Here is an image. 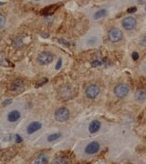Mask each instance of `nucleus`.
Wrapping results in <instances>:
<instances>
[{
	"label": "nucleus",
	"mask_w": 146,
	"mask_h": 164,
	"mask_svg": "<svg viewBox=\"0 0 146 164\" xmlns=\"http://www.w3.org/2000/svg\"><path fill=\"white\" fill-rule=\"evenodd\" d=\"M123 37V34L122 32V30L117 28H112L110 29L109 33H108V39L112 43H117L120 41Z\"/></svg>",
	"instance_id": "obj_3"
},
{
	"label": "nucleus",
	"mask_w": 146,
	"mask_h": 164,
	"mask_svg": "<svg viewBox=\"0 0 146 164\" xmlns=\"http://www.w3.org/2000/svg\"><path fill=\"white\" fill-rule=\"evenodd\" d=\"M129 91H130V87L124 83H120L117 85L115 87V89H114V94H115V96L120 99H122L128 95Z\"/></svg>",
	"instance_id": "obj_4"
},
{
	"label": "nucleus",
	"mask_w": 146,
	"mask_h": 164,
	"mask_svg": "<svg viewBox=\"0 0 146 164\" xmlns=\"http://www.w3.org/2000/svg\"><path fill=\"white\" fill-rule=\"evenodd\" d=\"M48 162V158L47 154L45 153H41L40 155H39V157H37L35 161V163H37V164H46Z\"/></svg>",
	"instance_id": "obj_14"
},
{
	"label": "nucleus",
	"mask_w": 146,
	"mask_h": 164,
	"mask_svg": "<svg viewBox=\"0 0 146 164\" xmlns=\"http://www.w3.org/2000/svg\"><path fill=\"white\" fill-rule=\"evenodd\" d=\"M131 58L133 59V60H137L138 59H139V54L137 53V52H132V54H131Z\"/></svg>",
	"instance_id": "obj_26"
},
{
	"label": "nucleus",
	"mask_w": 146,
	"mask_h": 164,
	"mask_svg": "<svg viewBox=\"0 0 146 164\" xmlns=\"http://www.w3.org/2000/svg\"><path fill=\"white\" fill-rule=\"evenodd\" d=\"M21 117V113L15 110H11L8 114V121L9 122H12V123H14V122H17L18 119H20Z\"/></svg>",
	"instance_id": "obj_11"
},
{
	"label": "nucleus",
	"mask_w": 146,
	"mask_h": 164,
	"mask_svg": "<svg viewBox=\"0 0 146 164\" xmlns=\"http://www.w3.org/2000/svg\"><path fill=\"white\" fill-rule=\"evenodd\" d=\"M6 23V18L3 15H0V28H3Z\"/></svg>",
	"instance_id": "obj_20"
},
{
	"label": "nucleus",
	"mask_w": 146,
	"mask_h": 164,
	"mask_svg": "<svg viewBox=\"0 0 146 164\" xmlns=\"http://www.w3.org/2000/svg\"><path fill=\"white\" fill-rule=\"evenodd\" d=\"M58 42L60 43L61 45L66 46V47H69V46H71V43H69V41H67V40H65V39H58Z\"/></svg>",
	"instance_id": "obj_19"
},
{
	"label": "nucleus",
	"mask_w": 146,
	"mask_h": 164,
	"mask_svg": "<svg viewBox=\"0 0 146 164\" xmlns=\"http://www.w3.org/2000/svg\"><path fill=\"white\" fill-rule=\"evenodd\" d=\"M140 3L143 4V0H140Z\"/></svg>",
	"instance_id": "obj_29"
},
{
	"label": "nucleus",
	"mask_w": 146,
	"mask_h": 164,
	"mask_svg": "<svg viewBox=\"0 0 146 164\" xmlns=\"http://www.w3.org/2000/svg\"><path fill=\"white\" fill-rule=\"evenodd\" d=\"M136 10H137V8H135V7H132V8H128V10H127V12H128V13H134V12H136Z\"/></svg>",
	"instance_id": "obj_27"
},
{
	"label": "nucleus",
	"mask_w": 146,
	"mask_h": 164,
	"mask_svg": "<svg viewBox=\"0 0 146 164\" xmlns=\"http://www.w3.org/2000/svg\"><path fill=\"white\" fill-rule=\"evenodd\" d=\"M35 1H39V0H35Z\"/></svg>",
	"instance_id": "obj_31"
},
{
	"label": "nucleus",
	"mask_w": 146,
	"mask_h": 164,
	"mask_svg": "<svg viewBox=\"0 0 146 164\" xmlns=\"http://www.w3.org/2000/svg\"><path fill=\"white\" fill-rule=\"evenodd\" d=\"M100 149V144L98 141H91V142H90L86 146V148H85V153L90 154V155L98 153Z\"/></svg>",
	"instance_id": "obj_7"
},
{
	"label": "nucleus",
	"mask_w": 146,
	"mask_h": 164,
	"mask_svg": "<svg viewBox=\"0 0 146 164\" xmlns=\"http://www.w3.org/2000/svg\"><path fill=\"white\" fill-rule=\"evenodd\" d=\"M60 137H61V133H60V132H57V133H52V134H50V135L48 137V141H49V142L55 141H57V140H59Z\"/></svg>",
	"instance_id": "obj_16"
},
{
	"label": "nucleus",
	"mask_w": 146,
	"mask_h": 164,
	"mask_svg": "<svg viewBox=\"0 0 146 164\" xmlns=\"http://www.w3.org/2000/svg\"><path fill=\"white\" fill-rule=\"evenodd\" d=\"M107 10L106 9H100V10H98L96 13L94 14V16H93V18L94 19H100V18H101V17H106L107 16Z\"/></svg>",
	"instance_id": "obj_15"
},
{
	"label": "nucleus",
	"mask_w": 146,
	"mask_h": 164,
	"mask_svg": "<svg viewBox=\"0 0 146 164\" xmlns=\"http://www.w3.org/2000/svg\"><path fill=\"white\" fill-rule=\"evenodd\" d=\"M42 128V124L39 121H33L28 125L27 127V132L28 134H33L36 131L39 130Z\"/></svg>",
	"instance_id": "obj_8"
},
{
	"label": "nucleus",
	"mask_w": 146,
	"mask_h": 164,
	"mask_svg": "<svg viewBox=\"0 0 146 164\" xmlns=\"http://www.w3.org/2000/svg\"><path fill=\"white\" fill-rule=\"evenodd\" d=\"M23 80L20 79H15L13 82L11 83L10 85V90L13 91V92H19L22 89H23Z\"/></svg>",
	"instance_id": "obj_9"
},
{
	"label": "nucleus",
	"mask_w": 146,
	"mask_h": 164,
	"mask_svg": "<svg viewBox=\"0 0 146 164\" xmlns=\"http://www.w3.org/2000/svg\"><path fill=\"white\" fill-rule=\"evenodd\" d=\"M54 59V55L52 53H50L48 51H43L41 52L39 56H37V62L39 64L42 65V66H46L50 64Z\"/></svg>",
	"instance_id": "obj_1"
},
{
	"label": "nucleus",
	"mask_w": 146,
	"mask_h": 164,
	"mask_svg": "<svg viewBox=\"0 0 146 164\" xmlns=\"http://www.w3.org/2000/svg\"><path fill=\"white\" fill-rule=\"evenodd\" d=\"M96 37H91V39H89L87 40V43L89 44V45H94L95 43H96Z\"/></svg>",
	"instance_id": "obj_22"
},
{
	"label": "nucleus",
	"mask_w": 146,
	"mask_h": 164,
	"mask_svg": "<svg viewBox=\"0 0 146 164\" xmlns=\"http://www.w3.org/2000/svg\"><path fill=\"white\" fill-rule=\"evenodd\" d=\"M54 163H59V164H65V163H68V160L66 159L65 157H61V156H58L56 157L54 161H53Z\"/></svg>",
	"instance_id": "obj_17"
},
{
	"label": "nucleus",
	"mask_w": 146,
	"mask_h": 164,
	"mask_svg": "<svg viewBox=\"0 0 146 164\" xmlns=\"http://www.w3.org/2000/svg\"><path fill=\"white\" fill-rule=\"evenodd\" d=\"M141 44H142V46L146 47V35L144 37H143V39L141 40Z\"/></svg>",
	"instance_id": "obj_28"
},
{
	"label": "nucleus",
	"mask_w": 146,
	"mask_h": 164,
	"mask_svg": "<svg viewBox=\"0 0 146 164\" xmlns=\"http://www.w3.org/2000/svg\"><path fill=\"white\" fill-rule=\"evenodd\" d=\"M122 27L124 29L126 30H131L133 28H135L136 25H137V21L133 17H127L122 20Z\"/></svg>",
	"instance_id": "obj_6"
},
{
	"label": "nucleus",
	"mask_w": 146,
	"mask_h": 164,
	"mask_svg": "<svg viewBox=\"0 0 146 164\" xmlns=\"http://www.w3.org/2000/svg\"><path fill=\"white\" fill-rule=\"evenodd\" d=\"M91 65L92 67H100V66H103V63H102V60L95 59V60L91 62Z\"/></svg>",
	"instance_id": "obj_18"
},
{
	"label": "nucleus",
	"mask_w": 146,
	"mask_h": 164,
	"mask_svg": "<svg viewBox=\"0 0 146 164\" xmlns=\"http://www.w3.org/2000/svg\"><path fill=\"white\" fill-rule=\"evenodd\" d=\"M61 65H62V59L60 58L58 60V63H57V65H56V69H60L61 68Z\"/></svg>",
	"instance_id": "obj_24"
},
{
	"label": "nucleus",
	"mask_w": 146,
	"mask_h": 164,
	"mask_svg": "<svg viewBox=\"0 0 146 164\" xmlns=\"http://www.w3.org/2000/svg\"><path fill=\"white\" fill-rule=\"evenodd\" d=\"M56 7H59L58 5H52V6H49V7H47L46 8H44L41 10L40 14L42 16H49V15H52L55 10L57 9Z\"/></svg>",
	"instance_id": "obj_13"
},
{
	"label": "nucleus",
	"mask_w": 146,
	"mask_h": 164,
	"mask_svg": "<svg viewBox=\"0 0 146 164\" xmlns=\"http://www.w3.org/2000/svg\"><path fill=\"white\" fill-rule=\"evenodd\" d=\"M12 101H13V100H12L11 99H6V100H4V101H3L2 105H3V106L9 105V104H11V103H12Z\"/></svg>",
	"instance_id": "obj_25"
},
{
	"label": "nucleus",
	"mask_w": 146,
	"mask_h": 164,
	"mask_svg": "<svg viewBox=\"0 0 146 164\" xmlns=\"http://www.w3.org/2000/svg\"><path fill=\"white\" fill-rule=\"evenodd\" d=\"M145 11H146V6H145Z\"/></svg>",
	"instance_id": "obj_30"
},
{
	"label": "nucleus",
	"mask_w": 146,
	"mask_h": 164,
	"mask_svg": "<svg viewBox=\"0 0 146 164\" xmlns=\"http://www.w3.org/2000/svg\"><path fill=\"white\" fill-rule=\"evenodd\" d=\"M47 82H48V79H41V81H40V82H39V83H37V84H36V88L42 87L44 84H46Z\"/></svg>",
	"instance_id": "obj_21"
},
{
	"label": "nucleus",
	"mask_w": 146,
	"mask_h": 164,
	"mask_svg": "<svg viewBox=\"0 0 146 164\" xmlns=\"http://www.w3.org/2000/svg\"><path fill=\"white\" fill-rule=\"evenodd\" d=\"M135 99L138 102H143L146 99V90L143 89L137 90L135 93Z\"/></svg>",
	"instance_id": "obj_12"
},
{
	"label": "nucleus",
	"mask_w": 146,
	"mask_h": 164,
	"mask_svg": "<svg viewBox=\"0 0 146 164\" xmlns=\"http://www.w3.org/2000/svg\"><path fill=\"white\" fill-rule=\"evenodd\" d=\"M100 92V90L99 86L95 85V84H91L87 87V89L85 90V93H86V96L87 98L91 99H94L98 97V95Z\"/></svg>",
	"instance_id": "obj_5"
},
{
	"label": "nucleus",
	"mask_w": 146,
	"mask_h": 164,
	"mask_svg": "<svg viewBox=\"0 0 146 164\" xmlns=\"http://www.w3.org/2000/svg\"><path fill=\"white\" fill-rule=\"evenodd\" d=\"M69 110L67 108H60L55 111V119L58 122H66L69 119Z\"/></svg>",
	"instance_id": "obj_2"
},
{
	"label": "nucleus",
	"mask_w": 146,
	"mask_h": 164,
	"mask_svg": "<svg viewBox=\"0 0 146 164\" xmlns=\"http://www.w3.org/2000/svg\"><path fill=\"white\" fill-rule=\"evenodd\" d=\"M15 138H16V142H17V143H21V142L23 141L22 137H20L18 134H16V135H15Z\"/></svg>",
	"instance_id": "obj_23"
},
{
	"label": "nucleus",
	"mask_w": 146,
	"mask_h": 164,
	"mask_svg": "<svg viewBox=\"0 0 146 164\" xmlns=\"http://www.w3.org/2000/svg\"><path fill=\"white\" fill-rule=\"evenodd\" d=\"M100 128H101V122L98 121V119H94L89 125V131H90V133L94 134L98 132L100 130Z\"/></svg>",
	"instance_id": "obj_10"
}]
</instances>
